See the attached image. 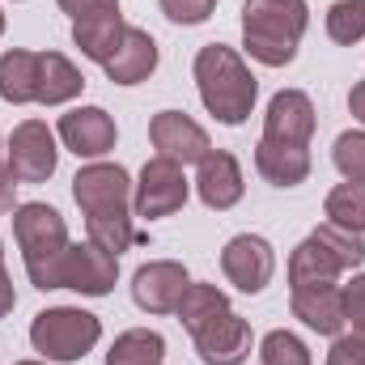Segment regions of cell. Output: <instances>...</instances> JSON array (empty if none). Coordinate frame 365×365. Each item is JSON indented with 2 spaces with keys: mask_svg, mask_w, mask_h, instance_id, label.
I'll list each match as a JSON object with an SVG mask.
<instances>
[{
  "mask_svg": "<svg viewBox=\"0 0 365 365\" xmlns=\"http://www.w3.org/2000/svg\"><path fill=\"white\" fill-rule=\"evenodd\" d=\"M162 357H166V340L149 327H132V331L115 336L106 365H162Z\"/></svg>",
  "mask_w": 365,
  "mask_h": 365,
  "instance_id": "obj_22",
  "label": "cell"
},
{
  "mask_svg": "<svg viewBox=\"0 0 365 365\" xmlns=\"http://www.w3.org/2000/svg\"><path fill=\"white\" fill-rule=\"evenodd\" d=\"M0 264H4V247H0Z\"/></svg>",
  "mask_w": 365,
  "mask_h": 365,
  "instance_id": "obj_38",
  "label": "cell"
},
{
  "mask_svg": "<svg viewBox=\"0 0 365 365\" xmlns=\"http://www.w3.org/2000/svg\"><path fill=\"white\" fill-rule=\"evenodd\" d=\"M17 365H47V361H17Z\"/></svg>",
  "mask_w": 365,
  "mask_h": 365,
  "instance_id": "obj_36",
  "label": "cell"
},
{
  "mask_svg": "<svg viewBox=\"0 0 365 365\" xmlns=\"http://www.w3.org/2000/svg\"><path fill=\"white\" fill-rule=\"evenodd\" d=\"M331 162H336V170L349 182H365V132H344V136H336Z\"/></svg>",
  "mask_w": 365,
  "mask_h": 365,
  "instance_id": "obj_28",
  "label": "cell"
},
{
  "mask_svg": "<svg viewBox=\"0 0 365 365\" xmlns=\"http://www.w3.org/2000/svg\"><path fill=\"white\" fill-rule=\"evenodd\" d=\"M13 208H17V179L4 170V175H0V217H9Z\"/></svg>",
  "mask_w": 365,
  "mask_h": 365,
  "instance_id": "obj_33",
  "label": "cell"
},
{
  "mask_svg": "<svg viewBox=\"0 0 365 365\" xmlns=\"http://www.w3.org/2000/svg\"><path fill=\"white\" fill-rule=\"evenodd\" d=\"M17 306V293H13V280H9V272H4V264H0V319L9 314Z\"/></svg>",
  "mask_w": 365,
  "mask_h": 365,
  "instance_id": "obj_34",
  "label": "cell"
},
{
  "mask_svg": "<svg viewBox=\"0 0 365 365\" xmlns=\"http://www.w3.org/2000/svg\"><path fill=\"white\" fill-rule=\"evenodd\" d=\"M327 365H365V331L336 336L331 353H327Z\"/></svg>",
  "mask_w": 365,
  "mask_h": 365,
  "instance_id": "obj_30",
  "label": "cell"
},
{
  "mask_svg": "<svg viewBox=\"0 0 365 365\" xmlns=\"http://www.w3.org/2000/svg\"><path fill=\"white\" fill-rule=\"evenodd\" d=\"M344 319L353 323V331L365 327V276H353L344 284Z\"/></svg>",
  "mask_w": 365,
  "mask_h": 365,
  "instance_id": "obj_32",
  "label": "cell"
},
{
  "mask_svg": "<svg viewBox=\"0 0 365 365\" xmlns=\"http://www.w3.org/2000/svg\"><path fill=\"white\" fill-rule=\"evenodd\" d=\"M102 68H106V77L115 86H140L145 77H153V68H158V43H153V34L140 30V26H128L123 38H119V47L102 60Z\"/></svg>",
  "mask_w": 365,
  "mask_h": 365,
  "instance_id": "obj_17",
  "label": "cell"
},
{
  "mask_svg": "<svg viewBox=\"0 0 365 365\" xmlns=\"http://www.w3.org/2000/svg\"><path fill=\"white\" fill-rule=\"evenodd\" d=\"M98 340H102V323L81 306H51L30 323V344L47 361H81L86 353H93Z\"/></svg>",
  "mask_w": 365,
  "mask_h": 365,
  "instance_id": "obj_6",
  "label": "cell"
},
{
  "mask_svg": "<svg viewBox=\"0 0 365 365\" xmlns=\"http://www.w3.org/2000/svg\"><path fill=\"white\" fill-rule=\"evenodd\" d=\"M4 162H9V175L17 182H47L56 175V162H60L56 132L43 119H21L4 145Z\"/></svg>",
  "mask_w": 365,
  "mask_h": 365,
  "instance_id": "obj_7",
  "label": "cell"
},
{
  "mask_svg": "<svg viewBox=\"0 0 365 365\" xmlns=\"http://www.w3.org/2000/svg\"><path fill=\"white\" fill-rule=\"evenodd\" d=\"M212 9H217V0H162V13L175 26H200L212 17Z\"/></svg>",
  "mask_w": 365,
  "mask_h": 365,
  "instance_id": "obj_29",
  "label": "cell"
},
{
  "mask_svg": "<svg viewBox=\"0 0 365 365\" xmlns=\"http://www.w3.org/2000/svg\"><path fill=\"white\" fill-rule=\"evenodd\" d=\"M230 310V297L217 289V284H187V293H182V302H179V323L187 327V331H200L204 323H212L217 314H225Z\"/></svg>",
  "mask_w": 365,
  "mask_h": 365,
  "instance_id": "obj_24",
  "label": "cell"
},
{
  "mask_svg": "<svg viewBox=\"0 0 365 365\" xmlns=\"http://www.w3.org/2000/svg\"><path fill=\"white\" fill-rule=\"evenodd\" d=\"M259 361L264 365H314L310 349L293 336V331H268L259 344Z\"/></svg>",
  "mask_w": 365,
  "mask_h": 365,
  "instance_id": "obj_27",
  "label": "cell"
},
{
  "mask_svg": "<svg viewBox=\"0 0 365 365\" xmlns=\"http://www.w3.org/2000/svg\"><path fill=\"white\" fill-rule=\"evenodd\" d=\"M306 26H310L306 0H247L242 4V47L268 68L293 64Z\"/></svg>",
  "mask_w": 365,
  "mask_h": 365,
  "instance_id": "obj_3",
  "label": "cell"
},
{
  "mask_svg": "<svg viewBox=\"0 0 365 365\" xmlns=\"http://www.w3.org/2000/svg\"><path fill=\"white\" fill-rule=\"evenodd\" d=\"M0 34H4V13H0Z\"/></svg>",
  "mask_w": 365,
  "mask_h": 365,
  "instance_id": "obj_37",
  "label": "cell"
},
{
  "mask_svg": "<svg viewBox=\"0 0 365 365\" xmlns=\"http://www.w3.org/2000/svg\"><path fill=\"white\" fill-rule=\"evenodd\" d=\"M327 34L336 43H361L365 38V0H336L327 9Z\"/></svg>",
  "mask_w": 365,
  "mask_h": 365,
  "instance_id": "obj_26",
  "label": "cell"
},
{
  "mask_svg": "<svg viewBox=\"0 0 365 365\" xmlns=\"http://www.w3.org/2000/svg\"><path fill=\"white\" fill-rule=\"evenodd\" d=\"M132 187L128 170L119 162H90L73 179V200L86 212V230L98 247L110 255L128 251L140 234L132 230Z\"/></svg>",
  "mask_w": 365,
  "mask_h": 365,
  "instance_id": "obj_1",
  "label": "cell"
},
{
  "mask_svg": "<svg viewBox=\"0 0 365 365\" xmlns=\"http://www.w3.org/2000/svg\"><path fill=\"white\" fill-rule=\"evenodd\" d=\"M310 136H314V102H310L302 90L272 93L268 115H264V136H259V140L310 149Z\"/></svg>",
  "mask_w": 365,
  "mask_h": 365,
  "instance_id": "obj_14",
  "label": "cell"
},
{
  "mask_svg": "<svg viewBox=\"0 0 365 365\" xmlns=\"http://www.w3.org/2000/svg\"><path fill=\"white\" fill-rule=\"evenodd\" d=\"M195 86H200V102L208 106V115L230 128L247 123L259 98V81L251 77L242 56L225 43H208L195 51Z\"/></svg>",
  "mask_w": 365,
  "mask_h": 365,
  "instance_id": "obj_2",
  "label": "cell"
},
{
  "mask_svg": "<svg viewBox=\"0 0 365 365\" xmlns=\"http://www.w3.org/2000/svg\"><path fill=\"white\" fill-rule=\"evenodd\" d=\"M195 191L217 212L234 208L242 200V166H238V158L225 153V149H208L204 162H200V175H195Z\"/></svg>",
  "mask_w": 365,
  "mask_h": 365,
  "instance_id": "obj_18",
  "label": "cell"
},
{
  "mask_svg": "<svg viewBox=\"0 0 365 365\" xmlns=\"http://www.w3.org/2000/svg\"><path fill=\"white\" fill-rule=\"evenodd\" d=\"M221 272L238 293H264L276 272V255L268 247V238H259V234L230 238L225 251H221Z\"/></svg>",
  "mask_w": 365,
  "mask_h": 365,
  "instance_id": "obj_9",
  "label": "cell"
},
{
  "mask_svg": "<svg viewBox=\"0 0 365 365\" xmlns=\"http://www.w3.org/2000/svg\"><path fill=\"white\" fill-rule=\"evenodd\" d=\"M60 9H64L73 21H93V17L119 13V0H60Z\"/></svg>",
  "mask_w": 365,
  "mask_h": 365,
  "instance_id": "obj_31",
  "label": "cell"
},
{
  "mask_svg": "<svg viewBox=\"0 0 365 365\" xmlns=\"http://www.w3.org/2000/svg\"><path fill=\"white\" fill-rule=\"evenodd\" d=\"M327 225L349 230V234H365V182H340L327 191Z\"/></svg>",
  "mask_w": 365,
  "mask_h": 365,
  "instance_id": "obj_25",
  "label": "cell"
},
{
  "mask_svg": "<svg viewBox=\"0 0 365 365\" xmlns=\"http://www.w3.org/2000/svg\"><path fill=\"white\" fill-rule=\"evenodd\" d=\"M289 306H293V319H302L310 331H319V336H340L344 331V289L336 284V280H319V284H297L293 289V297H289Z\"/></svg>",
  "mask_w": 365,
  "mask_h": 365,
  "instance_id": "obj_15",
  "label": "cell"
},
{
  "mask_svg": "<svg viewBox=\"0 0 365 365\" xmlns=\"http://www.w3.org/2000/svg\"><path fill=\"white\" fill-rule=\"evenodd\" d=\"M365 264V242L361 234L336 230V225H319L314 234H306L293 255H289V284H319V280H336L349 268Z\"/></svg>",
  "mask_w": 365,
  "mask_h": 365,
  "instance_id": "obj_5",
  "label": "cell"
},
{
  "mask_svg": "<svg viewBox=\"0 0 365 365\" xmlns=\"http://www.w3.org/2000/svg\"><path fill=\"white\" fill-rule=\"evenodd\" d=\"M187 204V175H182L179 162L170 158H149L145 170H140V182L132 191V208L136 217L145 221H158V217H170Z\"/></svg>",
  "mask_w": 365,
  "mask_h": 365,
  "instance_id": "obj_8",
  "label": "cell"
},
{
  "mask_svg": "<svg viewBox=\"0 0 365 365\" xmlns=\"http://www.w3.org/2000/svg\"><path fill=\"white\" fill-rule=\"evenodd\" d=\"M195 353L204 365H242L251 357V323L234 310L217 314L212 323H204L200 331H191Z\"/></svg>",
  "mask_w": 365,
  "mask_h": 365,
  "instance_id": "obj_13",
  "label": "cell"
},
{
  "mask_svg": "<svg viewBox=\"0 0 365 365\" xmlns=\"http://www.w3.org/2000/svg\"><path fill=\"white\" fill-rule=\"evenodd\" d=\"M255 170L272 182V187H297V182L310 179V149L259 140L255 145Z\"/></svg>",
  "mask_w": 365,
  "mask_h": 365,
  "instance_id": "obj_19",
  "label": "cell"
},
{
  "mask_svg": "<svg viewBox=\"0 0 365 365\" xmlns=\"http://www.w3.org/2000/svg\"><path fill=\"white\" fill-rule=\"evenodd\" d=\"M123 17L119 13H110V17H93V21H73V43L81 47V56H90L93 64H102L115 47H119V38H123Z\"/></svg>",
  "mask_w": 365,
  "mask_h": 365,
  "instance_id": "obj_23",
  "label": "cell"
},
{
  "mask_svg": "<svg viewBox=\"0 0 365 365\" xmlns=\"http://www.w3.org/2000/svg\"><path fill=\"white\" fill-rule=\"evenodd\" d=\"M119 276V255H110L98 242H73L64 255V272H60V289H73L81 297H106L115 289Z\"/></svg>",
  "mask_w": 365,
  "mask_h": 365,
  "instance_id": "obj_10",
  "label": "cell"
},
{
  "mask_svg": "<svg viewBox=\"0 0 365 365\" xmlns=\"http://www.w3.org/2000/svg\"><path fill=\"white\" fill-rule=\"evenodd\" d=\"M187 284H191V276H187V268L179 259H149L132 276V297L149 314H175Z\"/></svg>",
  "mask_w": 365,
  "mask_h": 365,
  "instance_id": "obj_11",
  "label": "cell"
},
{
  "mask_svg": "<svg viewBox=\"0 0 365 365\" xmlns=\"http://www.w3.org/2000/svg\"><path fill=\"white\" fill-rule=\"evenodd\" d=\"M81 90H86V77H81V68H77L68 56H60V51H38V102H43V106L73 102Z\"/></svg>",
  "mask_w": 365,
  "mask_h": 365,
  "instance_id": "obj_20",
  "label": "cell"
},
{
  "mask_svg": "<svg viewBox=\"0 0 365 365\" xmlns=\"http://www.w3.org/2000/svg\"><path fill=\"white\" fill-rule=\"evenodd\" d=\"M13 238L21 247L26 259V276L34 289H60V272H64V255H68V225L51 204H17L13 208Z\"/></svg>",
  "mask_w": 365,
  "mask_h": 365,
  "instance_id": "obj_4",
  "label": "cell"
},
{
  "mask_svg": "<svg viewBox=\"0 0 365 365\" xmlns=\"http://www.w3.org/2000/svg\"><path fill=\"white\" fill-rule=\"evenodd\" d=\"M60 140L77 158H90V162L106 158L115 149V119L102 106H77V110L60 115Z\"/></svg>",
  "mask_w": 365,
  "mask_h": 365,
  "instance_id": "obj_16",
  "label": "cell"
},
{
  "mask_svg": "<svg viewBox=\"0 0 365 365\" xmlns=\"http://www.w3.org/2000/svg\"><path fill=\"white\" fill-rule=\"evenodd\" d=\"M349 110H353V119L365 123V81H357V86L349 90Z\"/></svg>",
  "mask_w": 365,
  "mask_h": 365,
  "instance_id": "obj_35",
  "label": "cell"
},
{
  "mask_svg": "<svg viewBox=\"0 0 365 365\" xmlns=\"http://www.w3.org/2000/svg\"><path fill=\"white\" fill-rule=\"evenodd\" d=\"M0 98L13 106L38 102V51H4L0 56Z\"/></svg>",
  "mask_w": 365,
  "mask_h": 365,
  "instance_id": "obj_21",
  "label": "cell"
},
{
  "mask_svg": "<svg viewBox=\"0 0 365 365\" xmlns=\"http://www.w3.org/2000/svg\"><path fill=\"white\" fill-rule=\"evenodd\" d=\"M149 140H153L158 158H170L179 166H191V162L200 166L204 153L212 149L208 145V132L195 119H187L182 110H158L153 123H149Z\"/></svg>",
  "mask_w": 365,
  "mask_h": 365,
  "instance_id": "obj_12",
  "label": "cell"
}]
</instances>
